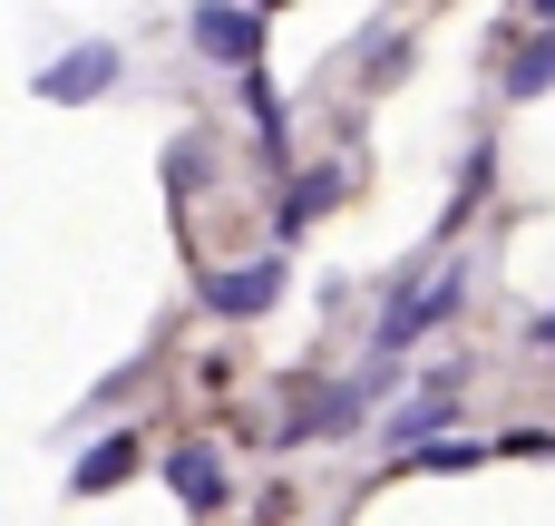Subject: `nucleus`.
<instances>
[{
	"mask_svg": "<svg viewBox=\"0 0 555 526\" xmlns=\"http://www.w3.org/2000/svg\"><path fill=\"white\" fill-rule=\"evenodd\" d=\"M137 469H146V439H137V429H117V439H98V449L68 469V488H78V498H107V488H127Z\"/></svg>",
	"mask_w": 555,
	"mask_h": 526,
	"instance_id": "6e6552de",
	"label": "nucleus"
},
{
	"mask_svg": "<svg viewBox=\"0 0 555 526\" xmlns=\"http://www.w3.org/2000/svg\"><path fill=\"white\" fill-rule=\"evenodd\" d=\"M166 488H176V508L215 517V508L234 498V469H224V449H215V439H185V449H166Z\"/></svg>",
	"mask_w": 555,
	"mask_h": 526,
	"instance_id": "423d86ee",
	"label": "nucleus"
},
{
	"mask_svg": "<svg viewBox=\"0 0 555 526\" xmlns=\"http://www.w3.org/2000/svg\"><path fill=\"white\" fill-rule=\"evenodd\" d=\"M400 68H410V39L390 29V39H371V59H361V88H390Z\"/></svg>",
	"mask_w": 555,
	"mask_h": 526,
	"instance_id": "9b49d317",
	"label": "nucleus"
},
{
	"mask_svg": "<svg viewBox=\"0 0 555 526\" xmlns=\"http://www.w3.org/2000/svg\"><path fill=\"white\" fill-rule=\"evenodd\" d=\"M283 303V254H254V264H215L205 273V312H224V322H263Z\"/></svg>",
	"mask_w": 555,
	"mask_h": 526,
	"instance_id": "20e7f679",
	"label": "nucleus"
},
{
	"mask_svg": "<svg viewBox=\"0 0 555 526\" xmlns=\"http://www.w3.org/2000/svg\"><path fill=\"white\" fill-rule=\"evenodd\" d=\"M537 10H546V29H555V0H537Z\"/></svg>",
	"mask_w": 555,
	"mask_h": 526,
	"instance_id": "ddd939ff",
	"label": "nucleus"
},
{
	"mask_svg": "<svg viewBox=\"0 0 555 526\" xmlns=\"http://www.w3.org/2000/svg\"><path fill=\"white\" fill-rule=\"evenodd\" d=\"M107 88H117V49H107V39H78L68 59L39 68V98H49V107H88V98H107Z\"/></svg>",
	"mask_w": 555,
	"mask_h": 526,
	"instance_id": "39448f33",
	"label": "nucleus"
},
{
	"mask_svg": "<svg viewBox=\"0 0 555 526\" xmlns=\"http://www.w3.org/2000/svg\"><path fill=\"white\" fill-rule=\"evenodd\" d=\"M498 459H555V429H507Z\"/></svg>",
	"mask_w": 555,
	"mask_h": 526,
	"instance_id": "f8f14e48",
	"label": "nucleus"
},
{
	"mask_svg": "<svg viewBox=\"0 0 555 526\" xmlns=\"http://www.w3.org/2000/svg\"><path fill=\"white\" fill-rule=\"evenodd\" d=\"M341 195H351V166H312V176H293V195H283V215H273V234L293 244V234H302V224H322V215H332Z\"/></svg>",
	"mask_w": 555,
	"mask_h": 526,
	"instance_id": "0eeeda50",
	"label": "nucleus"
},
{
	"mask_svg": "<svg viewBox=\"0 0 555 526\" xmlns=\"http://www.w3.org/2000/svg\"><path fill=\"white\" fill-rule=\"evenodd\" d=\"M459 390H468V371H459V361H439V371H429V390H420V400H400V410L380 420V449H429V439H449Z\"/></svg>",
	"mask_w": 555,
	"mask_h": 526,
	"instance_id": "7ed1b4c3",
	"label": "nucleus"
},
{
	"mask_svg": "<svg viewBox=\"0 0 555 526\" xmlns=\"http://www.w3.org/2000/svg\"><path fill=\"white\" fill-rule=\"evenodd\" d=\"M254 10H273V0H254Z\"/></svg>",
	"mask_w": 555,
	"mask_h": 526,
	"instance_id": "4468645a",
	"label": "nucleus"
},
{
	"mask_svg": "<svg viewBox=\"0 0 555 526\" xmlns=\"http://www.w3.org/2000/svg\"><path fill=\"white\" fill-rule=\"evenodd\" d=\"M185 39H195V59H215V68H234V78H254L263 49H273V29H263L254 0H195V10H185Z\"/></svg>",
	"mask_w": 555,
	"mask_h": 526,
	"instance_id": "f03ea898",
	"label": "nucleus"
},
{
	"mask_svg": "<svg viewBox=\"0 0 555 526\" xmlns=\"http://www.w3.org/2000/svg\"><path fill=\"white\" fill-rule=\"evenodd\" d=\"M488 459H498L488 439H429V449H410L400 469H429V478H459V469H488Z\"/></svg>",
	"mask_w": 555,
	"mask_h": 526,
	"instance_id": "1a4fd4ad",
	"label": "nucleus"
},
{
	"mask_svg": "<svg viewBox=\"0 0 555 526\" xmlns=\"http://www.w3.org/2000/svg\"><path fill=\"white\" fill-rule=\"evenodd\" d=\"M459 312H468V264H439L429 283H410V293H390V303H380L371 351H380V361H400L420 332H439V322H459Z\"/></svg>",
	"mask_w": 555,
	"mask_h": 526,
	"instance_id": "f257e3e1",
	"label": "nucleus"
},
{
	"mask_svg": "<svg viewBox=\"0 0 555 526\" xmlns=\"http://www.w3.org/2000/svg\"><path fill=\"white\" fill-rule=\"evenodd\" d=\"M546 88H555V29H546V39H527V49L507 59V98H546Z\"/></svg>",
	"mask_w": 555,
	"mask_h": 526,
	"instance_id": "9d476101",
	"label": "nucleus"
}]
</instances>
